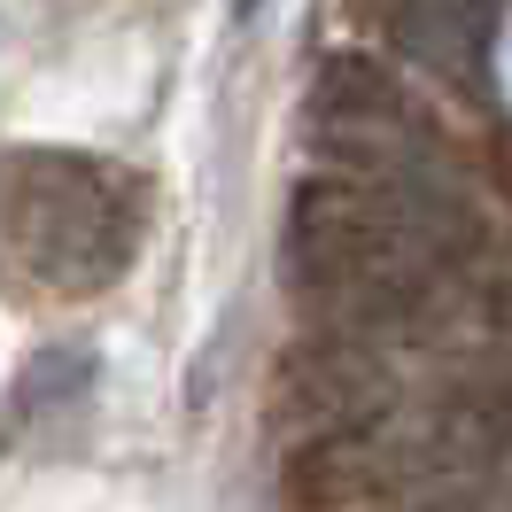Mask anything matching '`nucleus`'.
Wrapping results in <instances>:
<instances>
[{
  "mask_svg": "<svg viewBox=\"0 0 512 512\" xmlns=\"http://www.w3.org/2000/svg\"><path fill=\"white\" fill-rule=\"evenodd\" d=\"M140 249V194L125 171L70 148L0 156V256L47 295H94Z\"/></svg>",
  "mask_w": 512,
  "mask_h": 512,
  "instance_id": "obj_1",
  "label": "nucleus"
},
{
  "mask_svg": "<svg viewBox=\"0 0 512 512\" xmlns=\"http://www.w3.org/2000/svg\"><path fill=\"white\" fill-rule=\"evenodd\" d=\"M249 8H256V0H241V16H249Z\"/></svg>",
  "mask_w": 512,
  "mask_h": 512,
  "instance_id": "obj_2",
  "label": "nucleus"
}]
</instances>
